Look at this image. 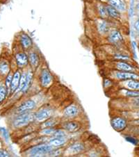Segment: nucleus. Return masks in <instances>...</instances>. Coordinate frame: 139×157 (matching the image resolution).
<instances>
[{"label":"nucleus","instance_id":"nucleus-23","mask_svg":"<svg viewBox=\"0 0 139 157\" xmlns=\"http://www.w3.org/2000/svg\"><path fill=\"white\" fill-rule=\"evenodd\" d=\"M33 72L32 71H29L27 73V82H26V85L25 86V88H23V90L22 92L25 93L29 89L30 86L31 85V83H32V80H33Z\"/></svg>","mask_w":139,"mask_h":157},{"label":"nucleus","instance_id":"nucleus-33","mask_svg":"<svg viewBox=\"0 0 139 157\" xmlns=\"http://www.w3.org/2000/svg\"><path fill=\"white\" fill-rule=\"evenodd\" d=\"M134 29H136V31H137L138 32H139V17L134 22Z\"/></svg>","mask_w":139,"mask_h":157},{"label":"nucleus","instance_id":"nucleus-19","mask_svg":"<svg viewBox=\"0 0 139 157\" xmlns=\"http://www.w3.org/2000/svg\"><path fill=\"white\" fill-rule=\"evenodd\" d=\"M67 143L66 137L53 138L49 141V144L54 147H61Z\"/></svg>","mask_w":139,"mask_h":157},{"label":"nucleus","instance_id":"nucleus-3","mask_svg":"<svg viewBox=\"0 0 139 157\" xmlns=\"http://www.w3.org/2000/svg\"><path fill=\"white\" fill-rule=\"evenodd\" d=\"M111 124L114 129L118 132H121L127 129L128 122L125 117L115 116L111 118Z\"/></svg>","mask_w":139,"mask_h":157},{"label":"nucleus","instance_id":"nucleus-18","mask_svg":"<svg viewBox=\"0 0 139 157\" xmlns=\"http://www.w3.org/2000/svg\"><path fill=\"white\" fill-rule=\"evenodd\" d=\"M107 2L109 4L118 10L120 12H125L127 9L126 4L122 0H107Z\"/></svg>","mask_w":139,"mask_h":157},{"label":"nucleus","instance_id":"nucleus-4","mask_svg":"<svg viewBox=\"0 0 139 157\" xmlns=\"http://www.w3.org/2000/svg\"><path fill=\"white\" fill-rule=\"evenodd\" d=\"M52 109H49L48 107H44V108L41 109L39 111L36 112L34 113V118H35V121L37 122L43 123L47 120H48L52 117Z\"/></svg>","mask_w":139,"mask_h":157},{"label":"nucleus","instance_id":"nucleus-32","mask_svg":"<svg viewBox=\"0 0 139 157\" xmlns=\"http://www.w3.org/2000/svg\"><path fill=\"white\" fill-rule=\"evenodd\" d=\"M126 139H127V140L129 141V142L133 144V145H138V139H136V138H133V137H131V136L127 137V138H126Z\"/></svg>","mask_w":139,"mask_h":157},{"label":"nucleus","instance_id":"nucleus-2","mask_svg":"<svg viewBox=\"0 0 139 157\" xmlns=\"http://www.w3.org/2000/svg\"><path fill=\"white\" fill-rule=\"evenodd\" d=\"M54 150V147L49 144H41L37 146H35L30 150L31 156H39L44 154H48L52 152Z\"/></svg>","mask_w":139,"mask_h":157},{"label":"nucleus","instance_id":"nucleus-6","mask_svg":"<svg viewBox=\"0 0 139 157\" xmlns=\"http://www.w3.org/2000/svg\"><path fill=\"white\" fill-rule=\"evenodd\" d=\"M115 68L117 70L124 72H133L139 73V69L137 66L133 65L125 61H117L115 62Z\"/></svg>","mask_w":139,"mask_h":157},{"label":"nucleus","instance_id":"nucleus-22","mask_svg":"<svg viewBox=\"0 0 139 157\" xmlns=\"http://www.w3.org/2000/svg\"><path fill=\"white\" fill-rule=\"evenodd\" d=\"M120 92H121V95H123L125 97H127V98H132L139 96V91L136 90H129V89L122 88L121 90H120Z\"/></svg>","mask_w":139,"mask_h":157},{"label":"nucleus","instance_id":"nucleus-17","mask_svg":"<svg viewBox=\"0 0 139 157\" xmlns=\"http://www.w3.org/2000/svg\"><path fill=\"white\" fill-rule=\"evenodd\" d=\"M20 77H21V74L19 70H17L15 72L14 75V77H13V79L11 82V84H10V92L12 93H14L15 91H16L18 87H19L20 85Z\"/></svg>","mask_w":139,"mask_h":157},{"label":"nucleus","instance_id":"nucleus-27","mask_svg":"<svg viewBox=\"0 0 139 157\" xmlns=\"http://www.w3.org/2000/svg\"><path fill=\"white\" fill-rule=\"evenodd\" d=\"M56 129H54V127H46V128H43V130L40 132L42 135L44 136H52L54 134V133L55 132V131Z\"/></svg>","mask_w":139,"mask_h":157},{"label":"nucleus","instance_id":"nucleus-37","mask_svg":"<svg viewBox=\"0 0 139 157\" xmlns=\"http://www.w3.org/2000/svg\"><path fill=\"white\" fill-rule=\"evenodd\" d=\"M138 50H139V40H138Z\"/></svg>","mask_w":139,"mask_h":157},{"label":"nucleus","instance_id":"nucleus-5","mask_svg":"<svg viewBox=\"0 0 139 157\" xmlns=\"http://www.w3.org/2000/svg\"><path fill=\"white\" fill-rule=\"evenodd\" d=\"M114 77L118 80L127 81L130 79H139V73L133 72H124L117 70L114 73Z\"/></svg>","mask_w":139,"mask_h":157},{"label":"nucleus","instance_id":"nucleus-8","mask_svg":"<svg viewBox=\"0 0 139 157\" xmlns=\"http://www.w3.org/2000/svg\"><path fill=\"white\" fill-rule=\"evenodd\" d=\"M109 41L113 44L115 45H118L123 43L124 39L122 33L118 30H113L110 32L109 35Z\"/></svg>","mask_w":139,"mask_h":157},{"label":"nucleus","instance_id":"nucleus-14","mask_svg":"<svg viewBox=\"0 0 139 157\" xmlns=\"http://www.w3.org/2000/svg\"><path fill=\"white\" fill-rule=\"evenodd\" d=\"M15 60L18 66L20 67H24L28 64L29 56L25 52H19L15 55Z\"/></svg>","mask_w":139,"mask_h":157},{"label":"nucleus","instance_id":"nucleus-29","mask_svg":"<svg viewBox=\"0 0 139 157\" xmlns=\"http://www.w3.org/2000/svg\"><path fill=\"white\" fill-rule=\"evenodd\" d=\"M6 89L4 86H0V102L2 101L6 98Z\"/></svg>","mask_w":139,"mask_h":157},{"label":"nucleus","instance_id":"nucleus-11","mask_svg":"<svg viewBox=\"0 0 139 157\" xmlns=\"http://www.w3.org/2000/svg\"><path fill=\"white\" fill-rule=\"evenodd\" d=\"M79 113V110L78 106L75 104H72L67 106L64 110V116L68 118H74L78 116Z\"/></svg>","mask_w":139,"mask_h":157},{"label":"nucleus","instance_id":"nucleus-25","mask_svg":"<svg viewBox=\"0 0 139 157\" xmlns=\"http://www.w3.org/2000/svg\"><path fill=\"white\" fill-rule=\"evenodd\" d=\"M9 72V65L6 61L0 63V74L2 75H7Z\"/></svg>","mask_w":139,"mask_h":157},{"label":"nucleus","instance_id":"nucleus-20","mask_svg":"<svg viewBox=\"0 0 139 157\" xmlns=\"http://www.w3.org/2000/svg\"><path fill=\"white\" fill-rule=\"evenodd\" d=\"M106 10L108 12L109 17H111L114 20H118L120 18V12L118 10L115 9L114 6H112L111 5L107 4L106 5Z\"/></svg>","mask_w":139,"mask_h":157},{"label":"nucleus","instance_id":"nucleus-26","mask_svg":"<svg viewBox=\"0 0 139 157\" xmlns=\"http://www.w3.org/2000/svg\"><path fill=\"white\" fill-rule=\"evenodd\" d=\"M27 73H23L22 75H21L20 81V85L18 87L17 90L19 91H22L23 88H25L26 85V82H27Z\"/></svg>","mask_w":139,"mask_h":157},{"label":"nucleus","instance_id":"nucleus-1","mask_svg":"<svg viewBox=\"0 0 139 157\" xmlns=\"http://www.w3.org/2000/svg\"><path fill=\"white\" fill-rule=\"evenodd\" d=\"M33 121H35L34 113L27 112V113H21L19 116H17L14 120V125L16 128H21L27 126L29 123L33 122Z\"/></svg>","mask_w":139,"mask_h":157},{"label":"nucleus","instance_id":"nucleus-35","mask_svg":"<svg viewBox=\"0 0 139 157\" xmlns=\"http://www.w3.org/2000/svg\"><path fill=\"white\" fill-rule=\"evenodd\" d=\"M0 156H6V154H5V153H4L3 151H0Z\"/></svg>","mask_w":139,"mask_h":157},{"label":"nucleus","instance_id":"nucleus-9","mask_svg":"<svg viewBox=\"0 0 139 157\" xmlns=\"http://www.w3.org/2000/svg\"><path fill=\"white\" fill-rule=\"evenodd\" d=\"M20 45L25 50H29L33 45V43L31 38L26 33H22L20 36Z\"/></svg>","mask_w":139,"mask_h":157},{"label":"nucleus","instance_id":"nucleus-30","mask_svg":"<svg viewBox=\"0 0 139 157\" xmlns=\"http://www.w3.org/2000/svg\"><path fill=\"white\" fill-rule=\"evenodd\" d=\"M131 103L132 104L134 109H139V96L131 98Z\"/></svg>","mask_w":139,"mask_h":157},{"label":"nucleus","instance_id":"nucleus-34","mask_svg":"<svg viewBox=\"0 0 139 157\" xmlns=\"http://www.w3.org/2000/svg\"><path fill=\"white\" fill-rule=\"evenodd\" d=\"M136 10L137 12V13L139 15V3L136 5Z\"/></svg>","mask_w":139,"mask_h":157},{"label":"nucleus","instance_id":"nucleus-24","mask_svg":"<svg viewBox=\"0 0 139 157\" xmlns=\"http://www.w3.org/2000/svg\"><path fill=\"white\" fill-rule=\"evenodd\" d=\"M57 124V120L56 119L54 118V117H50V118L47 120L46 121L43 122V124H42V127L46 128V127H54L55 125Z\"/></svg>","mask_w":139,"mask_h":157},{"label":"nucleus","instance_id":"nucleus-10","mask_svg":"<svg viewBox=\"0 0 139 157\" xmlns=\"http://www.w3.org/2000/svg\"><path fill=\"white\" fill-rule=\"evenodd\" d=\"M36 106V102L32 99H27L24 101L17 109V112L20 114L27 113L30 112L31 110H33Z\"/></svg>","mask_w":139,"mask_h":157},{"label":"nucleus","instance_id":"nucleus-28","mask_svg":"<svg viewBox=\"0 0 139 157\" xmlns=\"http://www.w3.org/2000/svg\"><path fill=\"white\" fill-rule=\"evenodd\" d=\"M53 138H59V137H66V133L64 130L61 129H56L52 135Z\"/></svg>","mask_w":139,"mask_h":157},{"label":"nucleus","instance_id":"nucleus-16","mask_svg":"<svg viewBox=\"0 0 139 157\" xmlns=\"http://www.w3.org/2000/svg\"><path fill=\"white\" fill-rule=\"evenodd\" d=\"M29 63H30V64L33 68H37L38 67L39 64H40L41 59L40 56L36 51L31 52L29 54Z\"/></svg>","mask_w":139,"mask_h":157},{"label":"nucleus","instance_id":"nucleus-12","mask_svg":"<svg viewBox=\"0 0 139 157\" xmlns=\"http://www.w3.org/2000/svg\"><path fill=\"white\" fill-rule=\"evenodd\" d=\"M122 88L139 91V79H130L122 82Z\"/></svg>","mask_w":139,"mask_h":157},{"label":"nucleus","instance_id":"nucleus-21","mask_svg":"<svg viewBox=\"0 0 139 157\" xmlns=\"http://www.w3.org/2000/svg\"><path fill=\"white\" fill-rule=\"evenodd\" d=\"M85 146L83 143L79 142H76L72 144L68 148L69 150L72 154H79L84 150Z\"/></svg>","mask_w":139,"mask_h":157},{"label":"nucleus","instance_id":"nucleus-36","mask_svg":"<svg viewBox=\"0 0 139 157\" xmlns=\"http://www.w3.org/2000/svg\"><path fill=\"white\" fill-rule=\"evenodd\" d=\"M98 1L102 2H107V0H98Z\"/></svg>","mask_w":139,"mask_h":157},{"label":"nucleus","instance_id":"nucleus-31","mask_svg":"<svg viewBox=\"0 0 139 157\" xmlns=\"http://www.w3.org/2000/svg\"><path fill=\"white\" fill-rule=\"evenodd\" d=\"M13 77H14V75H12L11 73H9L7 76L6 79V86L8 88H10V84H11Z\"/></svg>","mask_w":139,"mask_h":157},{"label":"nucleus","instance_id":"nucleus-13","mask_svg":"<svg viewBox=\"0 0 139 157\" xmlns=\"http://www.w3.org/2000/svg\"><path fill=\"white\" fill-rule=\"evenodd\" d=\"M97 28H98V31L99 33L106 34L109 32L111 26H110V23L106 19H102L98 23Z\"/></svg>","mask_w":139,"mask_h":157},{"label":"nucleus","instance_id":"nucleus-15","mask_svg":"<svg viewBox=\"0 0 139 157\" xmlns=\"http://www.w3.org/2000/svg\"><path fill=\"white\" fill-rule=\"evenodd\" d=\"M63 127L69 133H75L80 129V124L75 121H68L64 123Z\"/></svg>","mask_w":139,"mask_h":157},{"label":"nucleus","instance_id":"nucleus-7","mask_svg":"<svg viewBox=\"0 0 139 157\" xmlns=\"http://www.w3.org/2000/svg\"><path fill=\"white\" fill-rule=\"evenodd\" d=\"M52 79H53V77L48 69L44 68L42 70L40 75V83L43 88L48 87L51 84Z\"/></svg>","mask_w":139,"mask_h":157}]
</instances>
